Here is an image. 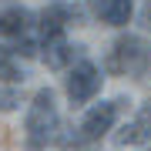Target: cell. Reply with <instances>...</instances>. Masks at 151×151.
Listing matches in <instances>:
<instances>
[{"label":"cell","instance_id":"obj_3","mask_svg":"<svg viewBox=\"0 0 151 151\" xmlns=\"http://www.w3.org/2000/svg\"><path fill=\"white\" fill-rule=\"evenodd\" d=\"M97 91H101V70H97L91 60H77L74 70H70V77H67L70 104H87Z\"/></svg>","mask_w":151,"mask_h":151},{"label":"cell","instance_id":"obj_1","mask_svg":"<svg viewBox=\"0 0 151 151\" xmlns=\"http://www.w3.org/2000/svg\"><path fill=\"white\" fill-rule=\"evenodd\" d=\"M54 128H57V114H54V91L44 87V91L34 94V108L27 114V145L30 148H44L50 138H54Z\"/></svg>","mask_w":151,"mask_h":151},{"label":"cell","instance_id":"obj_5","mask_svg":"<svg viewBox=\"0 0 151 151\" xmlns=\"http://www.w3.org/2000/svg\"><path fill=\"white\" fill-rule=\"evenodd\" d=\"M77 10H70V7H64V4H50L47 10L40 14V30H44V37H60V34H64V24L67 20H77Z\"/></svg>","mask_w":151,"mask_h":151},{"label":"cell","instance_id":"obj_11","mask_svg":"<svg viewBox=\"0 0 151 151\" xmlns=\"http://www.w3.org/2000/svg\"><path fill=\"white\" fill-rule=\"evenodd\" d=\"M17 50H20V54H24V57H30V54H34V50H37V44H34V40H27V37H24L20 44H17Z\"/></svg>","mask_w":151,"mask_h":151},{"label":"cell","instance_id":"obj_7","mask_svg":"<svg viewBox=\"0 0 151 151\" xmlns=\"http://www.w3.org/2000/svg\"><path fill=\"white\" fill-rule=\"evenodd\" d=\"M30 10H24V7H10V10L0 14V34H10V37H24L30 27Z\"/></svg>","mask_w":151,"mask_h":151},{"label":"cell","instance_id":"obj_6","mask_svg":"<svg viewBox=\"0 0 151 151\" xmlns=\"http://www.w3.org/2000/svg\"><path fill=\"white\" fill-rule=\"evenodd\" d=\"M94 14L111 27H124L134 14V4L131 0H94Z\"/></svg>","mask_w":151,"mask_h":151},{"label":"cell","instance_id":"obj_4","mask_svg":"<svg viewBox=\"0 0 151 151\" xmlns=\"http://www.w3.org/2000/svg\"><path fill=\"white\" fill-rule=\"evenodd\" d=\"M121 104H124V97L91 108V111L84 114V121H81V138H84V141H97V138H104V134H108V131L114 128V121H118Z\"/></svg>","mask_w":151,"mask_h":151},{"label":"cell","instance_id":"obj_12","mask_svg":"<svg viewBox=\"0 0 151 151\" xmlns=\"http://www.w3.org/2000/svg\"><path fill=\"white\" fill-rule=\"evenodd\" d=\"M141 20H145L148 27H151V0H148V4H145V14H141Z\"/></svg>","mask_w":151,"mask_h":151},{"label":"cell","instance_id":"obj_2","mask_svg":"<svg viewBox=\"0 0 151 151\" xmlns=\"http://www.w3.org/2000/svg\"><path fill=\"white\" fill-rule=\"evenodd\" d=\"M104 67H108L111 74H128V70L131 74H141V70H145V44L138 37H121L114 44V50L108 54Z\"/></svg>","mask_w":151,"mask_h":151},{"label":"cell","instance_id":"obj_9","mask_svg":"<svg viewBox=\"0 0 151 151\" xmlns=\"http://www.w3.org/2000/svg\"><path fill=\"white\" fill-rule=\"evenodd\" d=\"M0 81H20V70L14 67L10 50H7V47H0Z\"/></svg>","mask_w":151,"mask_h":151},{"label":"cell","instance_id":"obj_10","mask_svg":"<svg viewBox=\"0 0 151 151\" xmlns=\"http://www.w3.org/2000/svg\"><path fill=\"white\" fill-rule=\"evenodd\" d=\"M14 108H20V94L14 87H0V111H14Z\"/></svg>","mask_w":151,"mask_h":151},{"label":"cell","instance_id":"obj_8","mask_svg":"<svg viewBox=\"0 0 151 151\" xmlns=\"http://www.w3.org/2000/svg\"><path fill=\"white\" fill-rule=\"evenodd\" d=\"M74 57V50L67 47V40L64 37H50L47 44H44V60H47V67L50 70H60V67H67V60Z\"/></svg>","mask_w":151,"mask_h":151}]
</instances>
